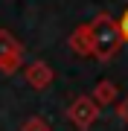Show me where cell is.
Masks as SVG:
<instances>
[{
	"instance_id": "5b68a950",
	"label": "cell",
	"mask_w": 128,
	"mask_h": 131,
	"mask_svg": "<svg viewBox=\"0 0 128 131\" xmlns=\"http://www.w3.org/2000/svg\"><path fill=\"white\" fill-rule=\"evenodd\" d=\"M67 44H70V50L76 52V56H82V58L93 56V52H90V29H87V24H79L73 29L70 38H67Z\"/></svg>"
},
{
	"instance_id": "7a4b0ae2",
	"label": "cell",
	"mask_w": 128,
	"mask_h": 131,
	"mask_svg": "<svg viewBox=\"0 0 128 131\" xmlns=\"http://www.w3.org/2000/svg\"><path fill=\"white\" fill-rule=\"evenodd\" d=\"M24 67V44L9 29H0V73L12 76Z\"/></svg>"
},
{
	"instance_id": "ba28073f",
	"label": "cell",
	"mask_w": 128,
	"mask_h": 131,
	"mask_svg": "<svg viewBox=\"0 0 128 131\" xmlns=\"http://www.w3.org/2000/svg\"><path fill=\"white\" fill-rule=\"evenodd\" d=\"M117 117L128 125V96H125V99H119V105H117Z\"/></svg>"
},
{
	"instance_id": "277c9868",
	"label": "cell",
	"mask_w": 128,
	"mask_h": 131,
	"mask_svg": "<svg viewBox=\"0 0 128 131\" xmlns=\"http://www.w3.org/2000/svg\"><path fill=\"white\" fill-rule=\"evenodd\" d=\"M24 79L29 88L35 90H47L52 82H55V70L47 64V61H29V64H24Z\"/></svg>"
},
{
	"instance_id": "3957f363",
	"label": "cell",
	"mask_w": 128,
	"mask_h": 131,
	"mask_svg": "<svg viewBox=\"0 0 128 131\" xmlns=\"http://www.w3.org/2000/svg\"><path fill=\"white\" fill-rule=\"evenodd\" d=\"M67 119H70L79 131H90V125L99 119V105H96L90 96L82 93V96H76L70 105H67Z\"/></svg>"
},
{
	"instance_id": "9c48e42d",
	"label": "cell",
	"mask_w": 128,
	"mask_h": 131,
	"mask_svg": "<svg viewBox=\"0 0 128 131\" xmlns=\"http://www.w3.org/2000/svg\"><path fill=\"white\" fill-rule=\"evenodd\" d=\"M117 24H119V32H122V41L128 44V9L122 12V18H119V20H117Z\"/></svg>"
},
{
	"instance_id": "6da1fadb",
	"label": "cell",
	"mask_w": 128,
	"mask_h": 131,
	"mask_svg": "<svg viewBox=\"0 0 128 131\" xmlns=\"http://www.w3.org/2000/svg\"><path fill=\"white\" fill-rule=\"evenodd\" d=\"M87 29H90V52H93V58L111 61L119 50H122L125 41H122V32H119V24L108 12H99L87 24Z\"/></svg>"
},
{
	"instance_id": "8992f818",
	"label": "cell",
	"mask_w": 128,
	"mask_h": 131,
	"mask_svg": "<svg viewBox=\"0 0 128 131\" xmlns=\"http://www.w3.org/2000/svg\"><path fill=\"white\" fill-rule=\"evenodd\" d=\"M117 96H119V88L111 79H102V82H96V88H93V93H90V99H93L99 108L105 105H114L117 102Z\"/></svg>"
},
{
	"instance_id": "52a82bcc",
	"label": "cell",
	"mask_w": 128,
	"mask_h": 131,
	"mask_svg": "<svg viewBox=\"0 0 128 131\" xmlns=\"http://www.w3.org/2000/svg\"><path fill=\"white\" fill-rule=\"evenodd\" d=\"M20 131H52V125L44 117H35L32 114V117H26L24 122H20Z\"/></svg>"
}]
</instances>
